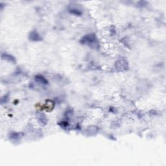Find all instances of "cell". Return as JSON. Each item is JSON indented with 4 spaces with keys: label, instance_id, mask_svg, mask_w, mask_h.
Segmentation results:
<instances>
[{
    "label": "cell",
    "instance_id": "1",
    "mask_svg": "<svg viewBox=\"0 0 166 166\" xmlns=\"http://www.w3.org/2000/svg\"><path fill=\"white\" fill-rule=\"evenodd\" d=\"M80 43L82 45L87 46L90 48L98 49L99 48V42L95 33H90L84 35L80 38Z\"/></svg>",
    "mask_w": 166,
    "mask_h": 166
},
{
    "label": "cell",
    "instance_id": "2",
    "mask_svg": "<svg viewBox=\"0 0 166 166\" xmlns=\"http://www.w3.org/2000/svg\"><path fill=\"white\" fill-rule=\"evenodd\" d=\"M115 67L118 71H126L129 69V62L125 59H119L116 62Z\"/></svg>",
    "mask_w": 166,
    "mask_h": 166
},
{
    "label": "cell",
    "instance_id": "3",
    "mask_svg": "<svg viewBox=\"0 0 166 166\" xmlns=\"http://www.w3.org/2000/svg\"><path fill=\"white\" fill-rule=\"evenodd\" d=\"M29 40L32 42H40L42 40V36L39 35V33L36 31H31L28 36Z\"/></svg>",
    "mask_w": 166,
    "mask_h": 166
},
{
    "label": "cell",
    "instance_id": "4",
    "mask_svg": "<svg viewBox=\"0 0 166 166\" xmlns=\"http://www.w3.org/2000/svg\"><path fill=\"white\" fill-rule=\"evenodd\" d=\"M37 118L38 123L40 124V125L45 126L48 123V118L44 113L38 112L37 114Z\"/></svg>",
    "mask_w": 166,
    "mask_h": 166
},
{
    "label": "cell",
    "instance_id": "5",
    "mask_svg": "<svg viewBox=\"0 0 166 166\" xmlns=\"http://www.w3.org/2000/svg\"><path fill=\"white\" fill-rule=\"evenodd\" d=\"M1 59L4 60V61L12 62V63H16V60L14 56H12V54L7 53H1Z\"/></svg>",
    "mask_w": 166,
    "mask_h": 166
},
{
    "label": "cell",
    "instance_id": "6",
    "mask_svg": "<svg viewBox=\"0 0 166 166\" xmlns=\"http://www.w3.org/2000/svg\"><path fill=\"white\" fill-rule=\"evenodd\" d=\"M35 80L36 82L39 83V84H43V85L48 84V80H47L46 78L42 75H35Z\"/></svg>",
    "mask_w": 166,
    "mask_h": 166
},
{
    "label": "cell",
    "instance_id": "7",
    "mask_svg": "<svg viewBox=\"0 0 166 166\" xmlns=\"http://www.w3.org/2000/svg\"><path fill=\"white\" fill-rule=\"evenodd\" d=\"M23 136L22 133H18V132H12L9 135V138L12 140H14V141H16V140H19L20 139L22 138V137Z\"/></svg>",
    "mask_w": 166,
    "mask_h": 166
},
{
    "label": "cell",
    "instance_id": "8",
    "mask_svg": "<svg viewBox=\"0 0 166 166\" xmlns=\"http://www.w3.org/2000/svg\"><path fill=\"white\" fill-rule=\"evenodd\" d=\"M68 12L70 13V14L75 15V16H81L82 14L81 10L77 9V8H74V7H69Z\"/></svg>",
    "mask_w": 166,
    "mask_h": 166
},
{
    "label": "cell",
    "instance_id": "9",
    "mask_svg": "<svg viewBox=\"0 0 166 166\" xmlns=\"http://www.w3.org/2000/svg\"><path fill=\"white\" fill-rule=\"evenodd\" d=\"M9 93H7V95H5L3 97H1V103L2 104H4V103H7V101H9Z\"/></svg>",
    "mask_w": 166,
    "mask_h": 166
}]
</instances>
